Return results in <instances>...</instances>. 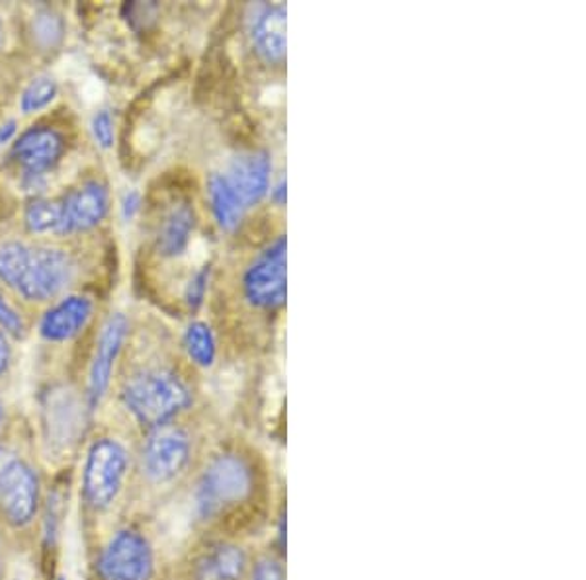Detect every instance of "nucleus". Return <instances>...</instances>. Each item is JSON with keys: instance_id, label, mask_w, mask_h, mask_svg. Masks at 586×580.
<instances>
[{"instance_id": "nucleus-1", "label": "nucleus", "mask_w": 586, "mask_h": 580, "mask_svg": "<svg viewBox=\"0 0 586 580\" xmlns=\"http://www.w3.org/2000/svg\"><path fill=\"white\" fill-rule=\"evenodd\" d=\"M192 501L195 524L205 538L247 544L273 528L280 506L270 463L248 444L225 445L207 455L195 471Z\"/></svg>"}, {"instance_id": "nucleus-2", "label": "nucleus", "mask_w": 586, "mask_h": 580, "mask_svg": "<svg viewBox=\"0 0 586 580\" xmlns=\"http://www.w3.org/2000/svg\"><path fill=\"white\" fill-rule=\"evenodd\" d=\"M73 273L71 258L50 247L7 243L0 247V280L22 298L45 301L60 293Z\"/></svg>"}, {"instance_id": "nucleus-3", "label": "nucleus", "mask_w": 586, "mask_h": 580, "mask_svg": "<svg viewBox=\"0 0 586 580\" xmlns=\"http://www.w3.org/2000/svg\"><path fill=\"white\" fill-rule=\"evenodd\" d=\"M121 399L139 425L155 428L179 420L192 407L194 395L177 369L147 367L129 377Z\"/></svg>"}, {"instance_id": "nucleus-4", "label": "nucleus", "mask_w": 586, "mask_h": 580, "mask_svg": "<svg viewBox=\"0 0 586 580\" xmlns=\"http://www.w3.org/2000/svg\"><path fill=\"white\" fill-rule=\"evenodd\" d=\"M195 436L190 428L172 420L149 428L141 448V473L151 486L167 488L190 475L195 460Z\"/></svg>"}, {"instance_id": "nucleus-5", "label": "nucleus", "mask_w": 586, "mask_h": 580, "mask_svg": "<svg viewBox=\"0 0 586 580\" xmlns=\"http://www.w3.org/2000/svg\"><path fill=\"white\" fill-rule=\"evenodd\" d=\"M286 235L256 255L243 273V296L251 308L258 311H278L286 303Z\"/></svg>"}, {"instance_id": "nucleus-6", "label": "nucleus", "mask_w": 586, "mask_h": 580, "mask_svg": "<svg viewBox=\"0 0 586 580\" xmlns=\"http://www.w3.org/2000/svg\"><path fill=\"white\" fill-rule=\"evenodd\" d=\"M128 450L118 440L103 438L90 448L85 465V496L94 508L110 506L128 475Z\"/></svg>"}, {"instance_id": "nucleus-7", "label": "nucleus", "mask_w": 586, "mask_h": 580, "mask_svg": "<svg viewBox=\"0 0 586 580\" xmlns=\"http://www.w3.org/2000/svg\"><path fill=\"white\" fill-rule=\"evenodd\" d=\"M98 572L103 580H153L151 541L136 529H121L104 549Z\"/></svg>"}, {"instance_id": "nucleus-8", "label": "nucleus", "mask_w": 586, "mask_h": 580, "mask_svg": "<svg viewBox=\"0 0 586 580\" xmlns=\"http://www.w3.org/2000/svg\"><path fill=\"white\" fill-rule=\"evenodd\" d=\"M40 501V485L30 465L10 458L0 461V514L12 526L34 520Z\"/></svg>"}, {"instance_id": "nucleus-9", "label": "nucleus", "mask_w": 586, "mask_h": 580, "mask_svg": "<svg viewBox=\"0 0 586 580\" xmlns=\"http://www.w3.org/2000/svg\"><path fill=\"white\" fill-rule=\"evenodd\" d=\"M61 202V235L90 230L108 214V190L98 182H86Z\"/></svg>"}, {"instance_id": "nucleus-10", "label": "nucleus", "mask_w": 586, "mask_h": 580, "mask_svg": "<svg viewBox=\"0 0 586 580\" xmlns=\"http://www.w3.org/2000/svg\"><path fill=\"white\" fill-rule=\"evenodd\" d=\"M270 174H273V161L264 151L238 154L237 159L231 161L227 172H223L231 189L247 210L260 204L268 194Z\"/></svg>"}, {"instance_id": "nucleus-11", "label": "nucleus", "mask_w": 586, "mask_h": 580, "mask_svg": "<svg viewBox=\"0 0 586 580\" xmlns=\"http://www.w3.org/2000/svg\"><path fill=\"white\" fill-rule=\"evenodd\" d=\"M251 42L256 55L268 65H281L286 60V7L258 4L248 22Z\"/></svg>"}, {"instance_id": "nucleus-12", "label": "nucleus", "mask_w": 586, "mask_h": 580, "mask_svg": "<svg viewBox=\"0 0 586 580\" xmlns=\"http://www.w3.org/2000/svg\"><path fill=\"white\" fill-rule=\"evenodd\" d=\"M128 326V319L121 313L111 315L108 323L104 324L103 334L96 344L93 366H90V379H88V399L93 407L100 402L110 385L111 367L118 358L121 344L126 341Z\"/></svg>"}, {"instance_id": "nucleus-13", "label": "nucleus", "mask_w": 586, "mask_h": 580, "mask_svg": "<svg viewBox=\"0 0 586 580\" xmlns=\"http://www.w3.org/2000/svg\"><path fill=\"white\" fill-rule=\"evenodd\" d=\"M63 137L52 128H32L14 143V157L28 174L40 176L50 171L63 153Z\"/></svg>"}, {"instance_id": "nucleus-14", "label": "nucleus", "mask_w": 586, "mask_h": 580, "mask_svg": "<svg viewBox=\"0 0 586 580\" xmlns=\"http://www.w3.org/2000/svg\"><path fill=\"white\" fill-rule=\"evenodd\" d=\"M90 316H93V301L85 296H71L43 315L40 333L45 341H71L85 329Z\"/></svg>"}, {"instance_id": "nucleus-15", "label": "nucleus", "mask_w": 586, "mask_h": 580, "mask_svg": "<svg viewBox=\"0 0 586 580\" xmlns=\"http://www.w3.org/2000/svg\"><path fill=\"white\" fill-rule=\"evenodd\" d=\"M194 225V210L188 204L174 205L169 214L164 215L157 235V248L162 257H180L188 248Z\"/></svg>"}, {"instance_id": "nucleus-16", "label": "nucleus", "mask_w": 586, "mask_h": 580, "mask_svg": "<svg viewBox=\"0 0 586 580\" xmlns=\"http://www.w3.org/2000/svg\"><path fill=\"white\" fill-rule=\"evenodd\" d=\"M207 196H210V204H212L213 217L217 225L223 230L237 229L247 207L238 200L237 194L233 192L227 179L223 176L222 172H213L210 180H207Z\"/></svg>"}, {"instance_id": "nucleus-17", "label": "nucleus", "mask_w": 586, "mask_h": 580, "mask_svg": "<svg viewBox=\"0 0 586 580\" xmlns=\"http://www.w3.org/2000/svg\"><path fill=\"white\" fill-rule=\"evenodd\" d=\"M247 580H288L286 554L276 547L273 539L253 551Z\"/></svg>"}, {"instance_id": "nucleus-18", "label": "nucleus", "mask_w": 586, "mask_h": 580, "mask_svg": "<svg viewBox=\"0 0 586 580\" xmlns=\"http://www.w3.org/2000/svg\"><path fill=\"white\" fill-rule=\"evenodd\" d=\"M184 348H187L188 358L200 367H212L217 356L212 329L200 321L188 324L187 333H184Z\"/></svg>"}, {"instance_id": "nucleus-19", "label": "nucleus", "mask_w": 586, "mask_h": 580, "mask_svg": "<svg viewBox=\"0 0 586 580\" xmlns=\"http://www.w3.org/2000/svg\"><path fill=\"white\" fill-rule=\"evenodd\" d=\"M26 225L32 233H57L61 235V202L34 200L28 205Z\"/></svg>"}, {"instance_id": "nucleus-20", "label": "nucleus", "mask_w": 586, "mask_h": 580, "mask_svg": "<svg viewBox=\"0 0 586 580\" xmlns=\"http://www.w3.org/2000/svg\"><path fill=\"white\" fill-rule=\"evenodd\" d=\"M55 96H57V85L53 78H35L24 90L22 100H20V108L24 114H34V111L43 110L45 106H50L55 100Z\"/></svg>"}, {"instance_id": "nucleus-21", "label": "nucleus", "mask_w": 586, "mask_h": 580, "mask_svg": "<svg viewBox=\"0 0 586 580\" xmlns=\"http://www.w3.org/2000/svg\"><path fill=\"white\" fill-rule=\"evenodd\" d=\"M207 282H210V268L204 266L202 270L190 278V282L187 283V290H184V301H187L188 309L198 311L204 303L205 291H207Z\"/></svg>"}, {"instance_id": "nucleus-22", "label": "nucleus", "mask_w": 586, "mask_h": 580, "mask_svg": "<svg viewBox=\"0 0 586 580\" xmlns=\"http://www.w3.org/2000/svg\"><path fill=\"white\" fill-rule=\"evenodd\" d=\"M94 139L98 146L104 149H110L114 146V121H111L110 111H98L93 120Z\"/></svg>"}, {"instance_id": "nucleus-23", "label": "nucleus", "mask_w": 586, "mask_h": 580, "mask_svg": "<svg viewBox=\"0 0 586 580\" xmlns=\"http://www.w3.org/2000/svg\"><path fill=\"white\" fill-rule=\"evenodd\" d=\"M0 329L14 336H20L24 331V323L18 315L17 309L12 308L2 296H0Z\"/></svg>"}, {"instance_id": "nucleus-24", "label": "nucleus", "mask_w": 586, "mask_h": 580, "mask_svg": "<svg viewBox=\"0 0 586 580\" xmlns=\"http://www.w3.org/2000/svg\"><path fill=\"white\" fill-rule=\"evenodd\" d=\"M139 204H141V197L137 192H131L128 196L124 197V217L126 219H131L136 215L137 210H139Z\"/></svg>"}, {"instance_id": "nucleus-25", "label": "nucleus", "mask_w": 586, "mask_h": 580, "mask_svg": "<svg viewBox=\"0 0 586 580\" xmlns=\"http://www.w3.org/2000/svg\"><path fill=\"white\" fill-rule=\"evenodd\" d=\"M10 362L9 342L4 339V334H0V376L7 372Z\"/></svg>"}, {"instance_id": "nucleus-26", "label": "nucleus", "mask_w": 586, "mask_h": 580, "mask_svg": "<svg viewBox=\"0 0 586 580\" xmlns=\"http://www.w3.org/2000/svg\"><path fill=\"white\" fill-rule=\"evenodd\" d=\"M286 196H288V184H286V179H280V182L274 186L273 190V200L278 205L286 204Z\"/></svg>"}, {"instance_id": "nucleus-27", "label": "nucleus", "mask_w": 586, "mask_h": 580, "mask_svg": "<svg viewBox=\"0 0 586 580\" xmlns=\"http://www.w3.org/2000/svg\"><path fill=\"white\" fill-rule=\"evenodd\" d=\"M14 133H17V121H9V123L0 126V143H9Z\"/></svg>"}, {"instance_id": "nucleus-28", "label": "nucleus", "mask_w": 586, "mask_h": 580, "mask_svg": "<svg viewBox=\"0 0 586 580\" xmlns=\"http://www.w3.org/2000/svg\"><path fill=\"white\" fill-rule=\"evenodd\" d=\"M0 42H2V24H0Z\"/></svg>"}, {"instance_id": "nucleus-29", "label": "nucleus", "mask_w": 586, "mask_h": 580, "mask_svg": "<svg viewBox=\"0 0 586 580\" xmlns=\"http://www.w3.org/2000/svg\"><path fill=\"white\" fill-rule=\"evenodd\" d=\"M0 419H2V405H0Z\"/></svg>"}, {"instance_id": "nucleus-30", "label": "nucleus", "mask_w": 586, "mask_h": 580, "mask_svg": "<svg viewBox=\"0 0 586 580\" xmlns=\"http://www.w3.org/2000/svg\"><path fill=\"white\" fill-rule=\"evenodd\" d=\"M61 580H63V579H61Z\"/></svg>"}]
</instances>
